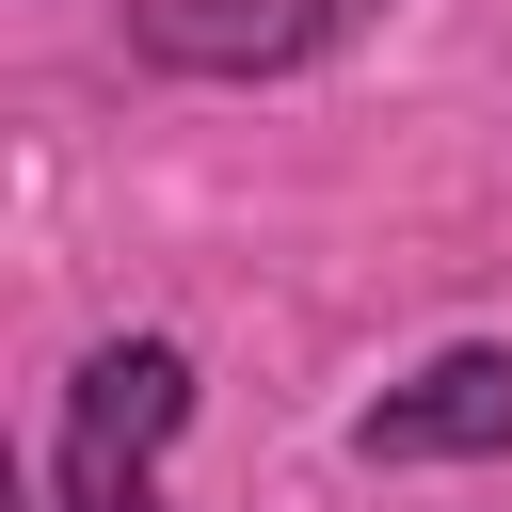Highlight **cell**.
Returning <instances> with one entry per match:
<instances>
[{"instance_id":"2","label":"cell","mask_w":512,"mask_h":512,"mask_svg":"<svg viewBox=\"0 0 512 512\" xmlns=\"http://www.w3.org/2000/svg\"><path fill=\"white\" fill-rule=\"evenodd\" d=\"M352 448L368 464H480V448H512V352H432L416 384L368 400Z\"/></svg>"},{"instance_id":"1","label":"cell","mask_w":512,"mask_h":512,"mask_svg":"<svg viewBox=\"0 0 512 512\" xmlns=\"http://www.w3.org/2000/svg\"><path fill=\"white\" fill-rule=\"evenodd\" d=\"M192 416V352L176 336H112L64 384V512H160V448Z\"/></svg>"},{"instance_id":"3","label":"cell","mask_w":512,"mask_h":512,"mask_svg":"<svg viewBox=\"0 0 512 512\" xmlns=\"http://www.w3.org/2000/svg\"><path fill=\"white\" fill-rule=\"evenodd\" d=\"M128 32L176 80H272V64H304L336 32V0H128Z\"/></svg>"}]
</instances>
